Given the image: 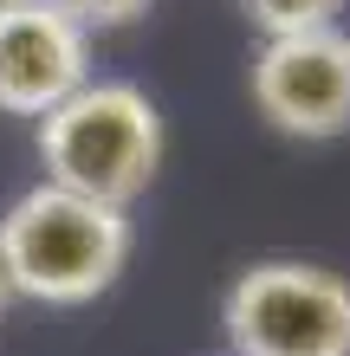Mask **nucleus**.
<instances>
[{"label":"nucleus","instance_id":"f257e3e1","mask_svg":"<svg viewBox=\"0 0 350 356\" xmlns=\"http://www.w3.org/2000/svg\"><path fill=\"white\" fill-rule=\"evenodd\" d=\"M130 246H136L130 207L72 195L58 181H33L0 214V266H7L13 298L26 305L72 311L104 298L130 266Z\"/></svg>","mask_w":350,"mask_h":356},{"label":"nucleus","instance_id":"39448f33","mask_svg":"<svg viewBox=\"0 0 350 356\" xmlns=\"http://www.w3.org/2000/svg\"><path fill=\"white\" fill-rule=\"evenodd\" d=\"M91 78V33L58 0H0V111L46 117Z\"/></svg>","mask_w":350,"mask_h":356},{"label":"nucleus","instance_id":"423d86ee","mask_svg":"<svg viewBox=\"0 0 350 356\" xmlns=\"http://www.w3.org/2000/svg\"><path fill=\"white\" fill-rule=\"evenodd\" d=\"M350 0H240V13L253 19L266 39L279 33H312V26H337V13Z\"/></svg>","mask_w":350,"mask_h":356},{"label":"nucleus","instance_id":"0eeeda50","mask_svg":"<svg viewBox=\"0 0 350 356\" xmlns=\"http://www.w3.org/2000/svg\"><path fill=\"white\" fill-rule=\"evenodd\" d=\"M58 7H65L85 33H123V26H136L156 0H58Z\"/></svg>","mask_w":350,"mask_h":356},{"label":"nucleus","instance_id":"f03ea898","mask_svg":"<svg viewBox=\"0 0 350 356\" xmlns=\"http://www.w3.org/2000/svg\"><path fill=\"white\" fill-rule=\"evenodd\" d=\"M162 149H169L162 111L130 78H85L72 97H58L39 117L46 181L111 207H130L150 195V181L162 175Z\"/></svg>","mask_w":350,"mask_h":356},{"label":"nucleus","instance_id":"6e6552de","mask_svg":"<svg viewBox=\"0 0 350 356\" xmlns=\"http://www.w3.org/2000/svg\"><path fill=\"white\" fill-rule=\"evenodd\" d=\"M7 305H13V285H7V266H0V318H7Z\"/></svg>","mask_w":350,"mask_h":356},{"label":"nucleus","instance_id":"20e7f679","mask_svg":"<svg viewBox=\"0 0 350 356\" xmlns=\"http://www.w3.org/2000/svg\"><path fill=\"white\" fill-rule=\"evenodd\" d=\"M253 111L292 143H331L350 136V33L312 26L279 33L253 52Z\"/></svg>","mask_w":350,"mask_h":356},{"label":"nucleus","instance_id":"7ed1b4c3","mask_svg":"<svg viewBox=\"0 0 350 356\" xmlns=\"http://www.w3.org/2000/svg\"><path fill=\"white\" fill-rule=\"evenodd\" d=\"M228 356H350V279L312 259H253L221 291Z\"/></svg>","mask_w":350,"mask_h":356}]
</instances>
